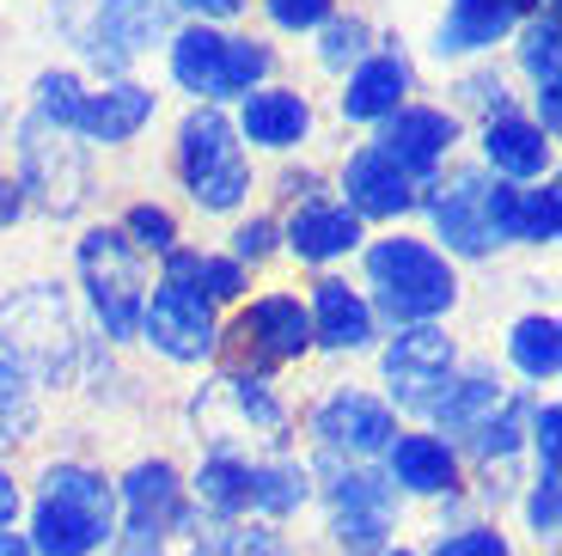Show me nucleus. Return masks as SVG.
<instances>
[{
  "mask_svg": "<svg viewBox=\"0 0 562 556\" xmlns=\"http://www.w3.org/2000/svg\"><path fill=\"white\" fill-rule=\"evenodd\" d=\"M31 422H37V403H31V379L19 374L7 355H0V446L7 441H25Z\"/></svg>",
  "mask_w": 562,
  "mask_h": 556,
  "instance_id": "nucleus-32",
  "label": "nucleus"
},
{
  "mask_svg": "<svg viewBox=\"0 0 562 556\" xmlns=\"http://www.w3.org/2000/svg\"><path fill=\"white\" fill-rule=\"evenodd\" d=\"M128 245H147V251H178V221H171L166 209H154V202H140V209H128Z\"/></svg>",
  "mask_w": 562,
  "mask_h": 556,
  "instance_id": "nucleus-37",
  "label": "nucleus"
},
{
  "mask_svg": "<svg viewBox=\"0 0 562 556\" xmlns=\"http://www.w3.org/2000/svg\"><path fill=\"white\" fill-rule=\"evenodd\" d=\"M520 62H526V74H532L538 86H557V13H544L532 31H526Z\"/></svg>",
  "mask_w": 562,
  "mask_h": 556,
  "instance_id": "nucleus-36",
  "label": "nucleus"
},
{
  "mask_svg": "<svg viewBox=\"0 0 562 556\" xmlns=\"http://www.w3.org/2000/svg\"><path fill=\"white\" fill-rule=\"evenodd\" d=\"M380 556H409V551H380Z\"/></svg>",
  "mask_w": 562,
  "mask_h": 556,
  "instance_id": "nucleus-49",
  "label": "nucleus"
},
{
  "mask_svg": "<svg viewBox=\"0 0 562 556\" xmlns=\"http://www.w3.org/2000/svg\"><path fill=\"white\" fill-rule=\"evenodd\" d=\"M435 556H514V544H507V532H495V526H459V532H447V538L435 544Z\"/></svg>",
  "mask_w": 562,
  "mask_h": 556,
  "instance_id": "nucleus-38",
  "label": "nucleus"
},
{
  "mask_svg": "<svg viewBox=\"0 0 562 556\" xmlns=\"http://www.w3.org/2000/svg\"><path fill=\"white\" fill-rule=\"evenodd\" d=\"M452 379H459V355H452L447 331H435V324H409V331L385 348V386H392L397 410L428 416V410L447 398Z\"/></svg>",
  "mask_w": 562,
  "mask_h": 556,
  "instance_id": "nucleus-8",
  "label": "nucleus"
},
{
  "mask_svg": "<svg viewBox=\"0 0 562 556\" xmlns=\"http://www.w3.org/2000/svg\"><path fill=\"white\" fill-rule=\"evenodd\" d=\"M183 489L196 496V508L209 520L233 526L239 514H251V459H245V453H209Z\"/></svg>",
  "mask_w": 562,
  "mask_h": 556,
  "instance_id": "nucleus-17",
  "label": "nucleus"
},
{
  "mask_svg": "<svg viewBox=\"0 0 562 556\" xmlns=\"http://www.w3.org/2000/svg\"><path fill=\"white\" fill-rule=\"evenodd\" d=\"M557 221H562V196L550 184L544 190H514V202H507V238H520V245H550Z\"/></svg>",
  "mask_w": 562,
  "mask_h": 556,
  "instance_id": "nucleus-31",
  "label": "nucleus"
},
{
  "mask_svg": "<svg viewBox=\"0 0 562 556\" xmlns=\"http://www.w3.org/2000/svg\"><path fill=\"white\" fill-rule=\"evenodd\" d=\"M19 147H25V190H37L43 209H56V214L80 209L86 166H80V154H74V141L37 116V123L25 129V141H19Z\"/></svg>",
  "mask_w": 562,
  "mask_h": 556,
  "instance_id": "nucleus-11",
  "label": "nucleus"
},
{
  "mask_svg": "<svg viewBox=\"0 0 562 556\" xmlns=\"http://www.w3.org/2000/svg\"><path fill=\"white\" fill-rule=\"evenodd\" d=\"M159 31H166V0H99V25L80 31V49L104 68H116L135 49H147Z\"/></svg>",
  "mask_w": 562,
  "mask_h": 556,
  "instance_id": "nucleus-14",
  "label": "nucleus"
},
{
  "mask_svg": "<svg viewBox=\"0 0 562 556\" xmlns=\"http://www.w3.org/2000/svg\"><path fill=\"white\" fill-rule=\"evenodd\" d=\"M178 171L202 209H239L251 190V166H245L233 123L221 111H196L178 129Z\"/></svg>",
  "mask_w": 562,
  "mask_h": 556,
  "instance_id": "nucleus-5",
  "label": "nucleus"
},
{
  "mask_svg": "<svg viewBox=\"0 0 562 556\" xmlns=\"http://www.w3.org/2000/svg\"><path fill=\"white\" fill-rule=\"evenodd\" d=\"M269 245H276V226L269 221H251V226H239V233H233V251H239V257H269Z\"/></svg>",
  "mask_w": 562,
  "mask_h": 556,
  "instance_id": "nucleus-43",
  "label": "nucleus"
},
{
  "mask_svg": "<svg viewBox=\"0 0 562 556\" xmlns=\"http://www.w3.org/2000/svg\"><path fill=\"white\" fill-rule=\"evenodd\" d=\"M0 556H31V544H25V532H13V526L0 532Z\"/></svg>",
  "mask_w": 562,
  "mask_h": 556,
  "instance_id": "nucleus-47",
  "label": "nucleus"
},
{
  "mask_svg": "<svg viewBox=\"0 0 562 556\" xmlns=\"http://www.w3.org/2000/svg\"><path fill=\"white\" fill-rule=\"evenodd\" d=\"M361 49H367V25H361V19H337V25L324 31V62H330V68H349Z\"/></svg>",
  "mask_w": 562,
  "mask_h": 556,
  "instance_id": "nucleus-41",
  "label": "nucleus"
},
{
  "mask_svg": "<svg viewBox=\"0 0 562 556\" xmlns=\"http://www.w3.org/2000/svg\"><path fill=\"white\" fill-rule=\"evenodd\" d=\"M25 544L31 556H92L116 544V483L92 465H49Z\"/></svg>",
  "mask_w": 562,
  "mask_h": 556,
  "instance_id": "nucleus-1",
  "label": "nucleus"
},
{
  "mask_svg": "<svg viewBox=\"0 0 562 556\" xmlns=\"http://www.w3.org/2000/svg\"><path fill=\"white\" fill-rule=\"evenodd\" d=\"M312 501V471L300 459H251V514L288 520Z\"/></svg>",
  "mask_w": 562,
  "mask_h": 556,
  "instance_id": "nucleus-26",
  "label": "nucleus"
},
{
  "mask_svg": "<svg viewBox=\"0 0 562 556\" xmlns=\"http://www.w3.org/2000/svg\"><path fill=\"white\" fill-rule=\"evenodd\" d=\"M520 441H526V403L514 398V391H507V398L495 403V410L477 422V429L464 434V446H471V453H477L483 465L514 459V453H520Z\"/></svg>",
  "mask_w": 562,
  "mask_h": 556,
  "instance_id": "nucleus-29",
  "label": "nucleus"
},
{
  "mask_svg": "<svg viewBox=\"0 0 562 556\" xmlns=\"http://www.w3.org/2000/svg\"><path fill=\"white\" fill-rule=\"evenodd\" d=\"M507 355H514V367H520L526 379H557V367H562L557 319H520L514 336H507Z\"/></svg>",
  "mask_w": 562,
  "mask_h": 556,
  "instance_id": "nucleus-30",
  "label": "nucleus"
},
{
  "mask_svg": "<svg viewBox=\"0 0 562 556\" xmlns=\"http://www.w3.org/2000/svg\"><path fill=\"white\" fill-rule=\"evenodd\" d=\"M269 74V49L263 43H251V37H226V49H221V98H233V92H251L257 80Z\"/></svg>",
  "mask_w": 562,
  "mask_h": 556,
  "instance_id": "nucleus-33",
  "label": "nucleus"
},
{
  "mask_svg": "<svg viewBox=\"0 0 562 556\" xmlns=\"http://www.w3.org/2000/svg\"><path fill=\"white\" fill-rule=\"evenodd\" d=\"M226 391H233V403H239V416L251 422V429H263V434H288V410L276 403V391H269L263 379L233 374V379H226Z\"/></svg>",
  "mask_w": 562,
  "mask_h": 556,
  "instance_id": "nucleus-34",
  "label": "nucleus"
},
{
  "mask_svg": "<svg viewBox=\"0 0 562 556\" xmlns=\"http://www.w3.org/2000/svg\"><path fill=\"white\" fill-rule=\"evenodd\" d=\"M409 92V68L397 56H373L349 74V92H342V116L355 123H385L392 111H404Z\"/></svg>",
  "mask_w": 562,
  "mask_h": 556,
  "instance_id": "nucleus-20",
  "label": "nucleus"
},
{
  "mask_svg": "<svg viewBox=\"0 0 562 556\" xmlns=\"http://www.w3.org/2000/svg\"><path fill=\"white\" fill-rule=\"evenodd\" d=\"M245 336L263 348L269 362H294V355H306V343H312V319H306L300 300L269 293V300H257V307L245 312Z\"/></svg>",
  "mask_w": 562,
  "mask_h": 556,
  "instance_id": "nucleus-22",
  "label": "nucleus"
},
{
  "mask_svg": "<svg viewBox=\"0 0 562 556\" xmlns=\"http://www.w3.org/2000/svg\"><path fill=\"white\" fill-rule=\"evenodd\" d=\"M385 477H392V489H409V496H452L459 489V459L435 434H397L385 446Z\"/></svg>",
  "mask_w": 562,
  "mask_h": 556,
  "instance_id": "nucleus-15",
  "label": "nucleus"
},
{
  "mask_svg": "<svg viewBox=\"0 0 562 556\" xmlns=\"http://www.w3.org/2000/svg\"><path fill=\"white\" fill-rule=\"evenodd\" d=\"M502 398H507V386H502L495 374H464V379H452L447 398H440L435 410H428V416H435L447 434H459V441H464V434L477 429V422L490 416V410H495Z\"/></svg>",
  "mask_w": 562,
  "mask_h": 556,
  "instance_id": "nucleus-28",
  "label": "nucleus"
},
{
  "mask_svg": "<svg viewBox=\"0 0 562 556\" xmlns=\"http://www.w3.org/2000/svg\"><path fill=\"white\" fill-rule=\"evenodd\" d=\"M507 25H514V0H452L435 49H440V56H471V49L502 43Z\"/></svg>",
  "mask_w": 562,
  "mask_h": 556,
  "instance_id": "nucleus-23",
  "label": "nucleus"
},
{
  "mask_svg": "<svg viewBox=\"0 0 562 556\" xmlns=\"http://www.w3.org/2000/svg\"><path fill=\"white\" fill-rule=\"evenodd\" d=\"M190 264H196V251H171L166 281L140 307L147 343L159 355H171V362H202V355H214V300L190 281Z\"/></svg>",
  "mask_w": 562,
  "mask_h": 556,
  "instance_id": "nucleus-4",
  "label": "nucleus"
},
{
  "mask_svg": "<svg viewBox=\"0 0 562 556\" xmlns=\"http://www.w3.org/2000/svg\"><path fill=\"white\" fill-rule=\"evenodd\" d=\"M483 154H490V166L507 171V178H538V171L550 166V135L538 123H520V116H490Z\"/></svg>",
  "mask_w": 562,
  "mask_h": 556,
  "instance_id": "nucleus-25",
  "label": "nucleus"
},
{
  "mask_svg": "<svg viewBox=\"0 0 562 556\" xmlns=\"http://www.w3.org/2000/svg\"><path fill=\"white\" fill-rule=\"evenodd\" d=\"M116 556H221V520H209L190 496L166 514H123Z\"/></svg>",
  "mask_w": 562,
  "mask_h": 556,
  "instance_id": "nucleus-10",
  "label": "nucleus"
},
{
  "mask_svg": "<svg viewBox=\"0 0 562 556\" xmlns=\"http://www.w3.org/2000/svg\"><path fill=\"white\" fill-rule=\"evenodd\" d=\"M183 7H196L202 19H226V13H239L245 0H183Z\"/></svg>",
  "mask_w": 562,
  "mask_h": 556,
  "instance_id": "nucleus-46",
  "label": "nucleus"
},
{
  "mask_svg": "<svg viewBox=\"0 0 562 556\" xmlns=\"http://www.w3.org/2000/svg\"><path fill=\"white\" fill-rule=\"evenodd\" d=\"M324 501H330V532L342 551H380L397 520V489L373 465H337L324 483Z\"/></svg>",
  "mask_w": 562,
  "mask_h": 556,
  "instance_id": "nucleus-7",
  "label": "nucleus"
},
{
  "mask_svg": "<svg viewBox=\"0 0 562 556\" xmlns=\"http://www.w3.org/2000/svg\"><path fill=\"white\" fill-rule=\"evenodd\" d=\"M306 319H312V336H318L324 348H367L373 343V312H367V300L337 276L318 281Z\"/></svg>",
  "mask_w": 562,
  "mask_h": 556,
  "instance_id": "nucleus-18",
  "label": "nucleus"
},
{
  "mask_svg": "<svg viewBox=\"0 0 562 556\" xmlns=\"http://www.w3.org/2000/svg\"><path fill=\"white\" fill-rule=\"evenodd\" d=\"M245 135L257 147H294L312 129V104L300 92H281V86H263V92H245Z\"/></svg>",
  "mask_w": 562,
  "mask_h": 556,
  "instance_id": "nucleus-21",
  "label": "nucleus"
},
{
  "mask_svg": "<svg viewBox=\"0 0 562 556\" xmlns=\"http://www.w3.org/2000/svg\"><path fill=\"white\" fill-rule=\"evenodd\" d=\"M80 80L74 74H43L37 80V111L49 129H74V116H80Z\"/></svg>",
  "mask_w": 562,
  "mask_h": 556,
  "instance_id": "nucleus-35",
  "label": "nucleus"
},
{
  "mask_svg": "<svg viewBox=\"0 0 562 556\" xmlns=\"http://www.w3.org/2000/svg\"><path fill=\"white\" fill-rule=\"evenodd\" d=\"M367 276L380 288V307L392 312L397 324H428L452 307V281L447 257L435 245H422V238H380V245L367 251Z\"/></svg>",
  "mask_w": 562,
  "mask_h": 556,
  "instance_id": "nucleus-2",
  "label": "nucleus"
},
{
  "mask_svg": "<svg viewBox=\"0 0 562 556\" xmlns=\"http://www.w3.org/2000/svg\"><path fill=\"white\" fill-rule=\"evenodd\" d=\"M562 410L557 403H538L532 416H526V434H532V446H538V477H557V441H562Z\"/></svg>",
  "mask_w": 562,
  "mask_h": 556,
  "instance_id": "nucleus-40",
  "label": "nucleus"
},
{
  "mask_svg": "<svg viewBox=\"0 0 562 556\" xmlns=\"http://www.w3.org/2000/svg\"><path fill=\"white\" fill-rule=\"evenodd\" d=\"M154 116V92L147 86H104V92H86L80 98V116H74V129L92 141H128L140 123Z\"/></svg>",
  "mask_w": 562,
  "mask_h": 556,
  "instance_id": "nucleus-19",
  "label": "nucleus"
},
{
  "mask_svg": "<svg viewBox=\"0 0 562 556\" xmlns=\"http://www.w3.org/2000/svg\"><path fill=\"white\" fill-rule=\"evenodd\" d=\"M269 19L288 31H312L330 19V0H269Z\"/></svg>",
  "mask_w": 562,
  "mask_h": 556,
  "instance_id": "nucleus-42",
  "label": "nucleus"
},
{
  "mask_svg": "<svg viewBox=\"0 0 562 556\" xmlns=\"http://www.w3.org/2000/svg\"><path fill=\"white\" fill-rule=\"evenodd\" d=\"M221 49H226V37L209 31V25L178 31V43H171V74H178L183 92L221 98Z\"/></svg>",
  "mask_w": 562,
  "mask_h": 556,
  "instance_id": "nucleus-27",
  "label": "nucleus"
},
{
  "mask_svg": "<svg viewBox=\"0 0 562 556\" xmlns=\"http://www.w3.org/2000/svg\"><path fill=\"white\" fill-rule=\"evenodd\" d=\"M80 276L92 293V312H99L104 336H135L140 331V307H147V269H140V251L128 245V233L116 226H92L80 238Z\"/></svg>",
  "mask_w": 562,
  "mask_h": 556,
  "instance_id": "nucleus-3",
  "label": "nucleus"
},
{
  "mask_svg": "<svg viewBox=\"0 0 562 556\" xmlns=\"http://www.w3.org/2000/svg\"><path fill=\"white\" fill-rule=\"evenodd\" d=\"M452 141H459V123L447 111H428V104H409V111H392L380 129V154L392 159L404 178H422V171H435L440 159L452 154Z\"/></svg>",
  "mask_w": 562,
  "mask_h": 556,
  "instance_id": "nucleus-12",
  "label": "nucleus"
},
{
  "mask_svg": "<svg viewBox=\"0 0 562 556\" xmlns=\"http://www.w3.org/2000/svg\"><path fill=\"white\" fill-rule=\"evenodd\" d=\"M312 434H318L324 453H337V459H373L385 446L397 441V416L392 403L367 398V391H330V398L312 410Z\"/></svg>",
  "mask_w": 562,
  "mask_h": 556,
  "instance_id": "nucleus-9",
  "label": "nucleus"
},
{
  "mask_svg": "<svg viewBox=\"0 0 562 556\" xmlns=\"http://www.w3.org/2000/svg\"><path fill=\"white\" fill-rule=\"evenodd\" d=\"M288 245H294L306 264H330V257H342V251L361 245V221H355L349 209L312 202V209H300L294 221H288Z\"/></svg>",
  "mask_w": 562,
  "mask_h": 556,
  "instance_id": "nucleus-24",
  "label": "nucleus"
},
{
  "mask_svg": "<svg viewBox=\"0 0 562 556\" xmlns=\"http://www.w3.org/2000/svg\"><path fill=\"white\" fill-rule=\"evenodd\" d=\"M342 190H349V214H355V221H361V214L385 221V214H404L409 202H416V196H409V178L380 154V147H367V154L349 159V171H342Z\"/></svg>",
  "mask_w": 562,
  "mask_h": 556,
  "instance_id": "nucleus-16",
  "label": "nucleus"
},
{
  "mask_svg": "<svg viewBox=\"0 0 562 556\" xmlns=\"http://www.w3.org/2000/svg\"><path fill=\"white\" fill-rule=\"evenodd\" d=\"M0 343H7V362L25 379H61L74 362V324L61 293L56 288L19 293L13 307L0 312Z\"/></svg>",
  "mask_w": 562,
  "mask_h": 556,
  "instance_id": "nucleus-6",
  "label": "nucleus"
},
{
  "mask_svg": "<svg viewBox=\"0 0 562 556\" xmlns=\"http://www.w3.org/2000/svg\"><path fill=\"white\" fill-rule=\"evenodd\" d=\"M538 129L557 135V86H538Z\"/></svg>",
  "mask_w": 562,
  "mask_h": 556,
  "instance_id": "nucleus-45",
  "label": "nucleus"
},
{
  "mask_svg": "<svg viewBox=\"0 0 562 556\" xmlns=\"http://www.w3.org/2000/svg\"><path fill=\"white\" fill-rule=\"evenodd\" d=\"M13 214H19V196H13V184L0 178V226L13 221Z\"/></svg>",
  "mask_w": 562,
  "mask_h": 556,
  "instance_id": "nucleus-48",
  "label": "nucleus"
},
{
  "mask_svg": "<svg viewBox=\"0 0 562 556\" xmlns=\"http://www.w3.org/2000/svg\"><path fill=\"white\" fill-rule=\"evenodd\" d=\"M13 520H19V483H13L7 471H0V532L13 526Z\"/></svg>",
  "mask_w": 562,
  "mask_h": 556,
  "instance_id": "nucleus-44",
  "label": "nucleus"
},
{
  "mask_svg": "<svg viewBox=\"0 0 562 556\" xmlns=\"http://www.w3.org/2000/svg\"><path fill=\"white\" fill-rule=\"evenodd\" d=\"M557 496H562L557 477H532V489H526V526H532L538 538H557V520H562Z\"/></svg>",
  "mask_w": 562,
  "mask_h": 556,
  "instance_id": "nucleus-39",
  "label": "nucleus"
},
{
  "mask_svg": "<svg viewBox=\"0 0 562 556\" xmlns=\"http://www.w3.org/2000/svg\"><path fill=\"white\" fill-rule=\"evenodd\" d=\"M428 209H435V226L452 251L464 257H483L495 251V226H490V178L483 171H459L452 184H440L428 196Z\"/></svg>",
  "mask_w": 562,
  "mask_h": 556,
  "instance_id": "nucleus-13",
  "label": "nucleus"
}]
</instances>
